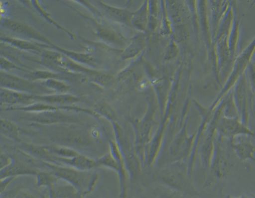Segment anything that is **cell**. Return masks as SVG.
<instances>
[{"label":"cell","instance_id":"obj_1","mask_svg":"<svg viewBox=\"0 0 255 198\" xmlns=\"http://www.w3.org/2000/svg\"><path fill=\"white\" fill-rule=\"evenodd\" d=\"M184 164L178 163L161 167L153 174V179L184 197L199 198L201 193L193 185L188 171L184 170Z\"/></svg>","mask_w":255,"mask_h":198},{"label":"cell","instance_id":"obj_2","mask_svg":"<svg viewBox=\"0 0 255 198\" xmlns=\"http://www.w3.org/2000/svg\"><path fill=\"white\" fill-rule=\"evenodd\" d=\"M41 162L59 179L78 189L84 197L93 192L100 180V174L95 170L80 171L70 167Z\"/></svg>","mask_w":255,"mask_h":198},{"label":"cell","instance_id":"obj_3","mask_svg":"<svg viewBox=\"0 0 255 198\" xmlns=\"http://www.w3.org/2000/svg\"><path fill=\"white\" fill-rule=\"evenodd\" d=\"M255 51V37L253 41L251 42L249 45L243 50V52L239 55L236 59L233 66L232 74L228 79L227 82L224 85L221 93L219 94L218 97L215 99L214 102L207 111H204V113L208 116L212 115V114L216 109L217 105L219 104L220 101L223 100L224 97L227 96L230 90L235 87L239 79L246 74L250 64L252 63V58L254 56Z\"/></svg>","mask_w":255,"mask_h":198},{"label":"cell","instance_id":"obj_4","mask_svg":"<svg viewBox=\"0 0 255 198\" xmlns=\"http://www.w3.org/2000/svg\"><path fill=\"white\" fill-rule=\"evenodd\" d=\"M109 144L111 151L96 159L98 168L105 167L118 173L120 187V198H128L129 178L124 158L117 142L109 140Z\"/></svg>","mask_w":255,"mask_h":198},{"label":"cell","instance_id":"obj_5","mask_svg":"<svg viewBox=\"0 0 255 198\" xmlns=\"http://www.w3.org/2000/svg\"><path fill=\"white\" fill-rule=\"evenodd\" d=\"M117 144L124 158L129 180L133 184H137L141 181L143 164L137 151L135 145H133L130 139L118 125H116Z\"/></svg>","mask_w":255,"mask_h":198},{"label":"cell","instance_id":"obj_6","mask_svg":"<svg viewBox=\"0 0 255 198\" xmlns=\"http://www.w3.org/2000/svg\"><path fill=\"white\" fill-rule=\"evenodd\" d=\"M223 142V138L216 136L214 153L209 169L210 178L219 181L227 178L236 166L230 141L226 146Z\"/></svg>","mask_w":255,"mask_h":198},{"label":"cell","instance_id":"obj_7","mask_svg":"<svg viewBox=\"0 0 255 198\" xmlns=\"http://www.w3.org/2000/svg\"><path fill=\"white\" fill-rule=\"evenodd\" d=\"M196 133L190 135L188 132V124H184L181 131L177 134L171 142L168 148L166 165L188 163L191 152L194 146Z\"/></svg>","mask_w":255,"mask_h":198},{"label":"cell","instance_id":"obj_8","mask_svg":"<svg viewBox=\"0 0 255 198\" xmlns=\"http://www.w3.org/2000/svg\"><path fill=\"white\" fill-rule=\"evenodd\" d=\"M216 110V131L220 138L231 142L240 136L255 138V131L244 124L239 117L230 118L222 115L221 105L217 106Z\"/></svg>","mask_w":255,"mask_h":198},{"label":"cell","instance_id":"obj_9","mask_svg":"<svg viewBox=\"0 0 255 198\" xmlns=\"http://www.w3.org/2000/svg\"><path fill=\"white\" fill-rule=\"evenodd\" d=\"M234 100L240 120L248 125L253 110L254 94L251 89L246 74H244L235 84Z\"/></svg>","mask_w":255,"mask_h":198},{"label":"cell","instance_id":"obj_10","mask_svg":"<svg viewBox=\"0 0 255 198\" xmlns=\"http://www.w3.org/2000/svg\"><path fill=\"white\" fill-rule=\"evenodd\" d=\"M157 111L153 100L149 101L148 113L144 119L138 122L136 126L135 145L138 157L144 164L145 150L151 140V134L156 124L155 114Z\"/></svg>","mask_w":255,"mask_h":198},{"label":"cell","instance_id":"obj_11","mask_svg":"<svg viewBox=\"0 0 255 198\" xmlns=\"http://www.w3.org/2000/svg\"><path fill=\"white\" fill-rule=\"evenodd\" d=\"M50 138L61 146L71 147L76 150L77 149H89L95 144L92 136L82 129L59 131Z\"/></svg>","mask_w":255,"mask_h":198},{"label":"cell","instance_id":"obj_12","mask_svg":"<svg viewBox=\"0 0 255 198\" xmlns=\"http://www.w3.org/2000/svg\"><path fill=\"white\" fill-rule=\"evenodd\" d=\"M217 113H215L210 125H208L207 129L202 136L199 149H198L197 156L199 155L202 167L206 171L210 169L211 162L214 153L215 140H216V120Z\"/></svg>","mask_w":255,"mask_h":198},{"label":"cell","instance_id":"obj_13","mask_svg":"<svg viewBox=\"0 0 255 198\" xmlns=\"http://www.w3.org/2000/svg\"><path fill=\"white\" fill-rule=\"evenodd\" d=\"M28 160L24 162L14 157V161L9 167L0 170V178L1 180L7 177H17L19 176H35L40 171L37 163L38 160Z\"/></svg>","mask_w":255,"mask_h":198},{"label":"cell","instance_id":"obj_14","mask_svg":"<svg viewBox=\"0 0 255 198\" xmlns=\"http://www.w3.org/2000/svg\"><path fill=\"white\" fill-rule=\"evenodd\" d=\"M57 164L72 167L80 171H92L98 168L96 159L80 154L76 157L65 158L54 155Z\"/></svg>","mask_w":255,"mask_h":198},{"label":"cell","instance_id":"obj_15","mask_svg":"<svg viewBox=\"0 0 255 198\" xmlns=\"http://www.w3.org/2000/svg\"><path fill=\"white\" fill-rule=\"evenodd\" d=\"M1 85L11 89L30 92H37L39 87L35 84L12 75L1 72Z\"/></svg>","mask_w":255,"mask_h":198},{"label":"cell","instance_id":"obj_16","mask_svg":"<svg viewBox=\"0 0 255 198\" xmlns=\"http://www.w3.org/2000/svg\"><path fill=\"white\" fill-rule=\"evenodd\" d=\"M22 151L25 152L28 156L39 161L57 164L54 155L48 151L47 146H39V145L22 143L21 145Z\"/></svg>","mask_w":255,"mask_h":198},{"label":"cell","instance_id":"obj_17","mask_svg":"<svg viewBox=\"0 0 255 198\" xmlns=\"http://www.w3.org/2000/svg\"><path fill=\"white\" fill-rule=\"evenodd\" d=\"M148 41V35L146 33L140 32L136 34L131 39L130 43L122 55L123 60L135 58L142 50L145 49Z\"/></svg>","mask_w":255,"mask_h":198},{"label":"cell","instance_id":"obj_18","mask_svg":"<svg viewBox=\"0 0 255 198\" xmlns=\"http://www.w3.org/2000/svg\"><path fill=\"white\" fill-rule=\"evenodd\" d=\"M49 198H84V195L70 184H59V182L48 188Z\"/></svg>","mask_w":255,"mask_h":198},{"label":"cell","instance_id":"obj_19","mask_svg":"<svg viewBox=\"0 0 255 198\" xmlns=\"http://www.w3.org/2000/svg\"><path fill=\"white\" fill-rule=\"evenodd\" d=\"M230 141V140H229ZM230 146L235 156L241 161L246 162L248 160H255V146L250 141H240L235 142V141L231 142Z\"/></svg>","mask_w":255,"mask_h":198},{"label":"cell","instance_id":"obj_20","mask_svg":"<svg viewBox=\"0 0 255 198\" xmlns=\"http://www.w3.org/2000/svg\"><path fill=\"white\" fill-rule=\"evenodd\" d=\"M149 1H145L139 9L133 13L131 26L141 32H148Z\"/></svg>","mask_w":255,"mask_h":198},{"label":"cell","instance_id":"obj_21","mask_svg":"<svg viewBox=\"0 0 255 198\" xmlns=\"http://www.w3.org/2000/svg\"><path fill=\"white\" fill-rule=\"evenodd\" d=\"M2 25L8 28L9 30H13V31L21 33V34H24L26 36L37 39V40H41L50 43V41L47 39L41 36L36 30L33 29L32 28H30V26L19 23V22L10 20V19H5V20L2 21Z\"/></svg>","mask_w":255,"mask_h":198},{"label":"cell","instance_id":"obj_22","mask_svg":"<svg viewBox=\"0 0 255 198\" xmlns=\"http://www.w3.org/2000/svg\"><path fill=\"white\" fill-rule=\"evenodd\" d=\"M34 96L21 94L8 90H1V101L3 104H15L19 103H29L35 100Z\"/></svg>","mask_w":255,"mask_h":198},{"label":"cell","instance_id":"obj_23","mask_svg":"<svg viewBox=\"0 0 255 198\" xmlns=\"http://www.w3.org/2000/svg\"><path fill=\"white\" fill-rule=\"evenodd\" d=\"M100 3L104 8L105 12L107 13L108 16L120 23L131 26V18H132L133 12L126 9H122V8L107 5L102 2H101Z\"/></svg>","mask_w":255,"mask_h":198},{"label":"cell","instance_id":"obj_24","mask_svg":"<svg viewBox=\"0 0 255 198\" xmlns=\"http://www.w3.org/2000/svg\"><path fill=\"white\" fill-rule=\"evenodd\" d=\"M97 35L103 40L110 42V43L125 44L126 40L124 37L119 34L115 30L109 26L105 25H98L96 26Z\"/></svg>","mask_w":255,"mask_h":198},{"label":"cell","instance_id":"obj_25","mask_svg":"<svg viewBox=\"0 0 255 198\" xmlns=\"http://www.w3.org/2000/svg\"><path fill=\"white\" fill-rule=\"evenodd\" d=\"M59 180L60 179L51 171L48 172V171H40L36 176V185L39 188L45 187L48 189L50 188V187L58 183Z\"/></svg>","mask_w":255,"mask_h":198},{"label":"cell","instance_id":"obj_26","mask_svg":"<svg viewBox=\"0 0 255 198\" xmlns=\"http://www.w3.org/2000/svg\"><path fill=\"white\" fill-rule=\"evenodd\" d=\"M35 100L45 101V102L54 103V104H71L78 102L80 99L70 95H60V96H51L45 97H34Z\"/></svg>","mask_w":255,"mask_h":198},{"label":"cell","instance_id":"obj_27","mask_svg":"<svg viewBox=\"0 0 255 198\" xmlns=\"http://www.w3.org/2000/svg\"><path fill=\"white\" fill-rule=\"evenodd\" d=\"M157 1H149L148 31L153 32L159 25V4Z\"/></svg>","mask_w":255,"mask_h":198},{"label":"cell","instance_id":"obj_28","mask_svg":"<svg viewBox=\"0 0 255 198\" xmlns=\"http://www.w3.org/2000/svg\"><path fill=\"white\" fill-rule=\"evenodd\" d=\"M47 147L50 153L56 157L71 158L76 157L81 154L80 151L71 148V147L59 146H47Z\"/></svg>","mask_w":255,"mask_h":198},{"label":"cell","instance_id":"obj_29","mask_svg":"<svg viewBox=\"0 0 255 198\" xmlns=\"http://www.w3.org/2000/svg\"><path fill=\"white\" fill-rule=\"evenodd\" d=\"M1 134L11 139L21 141L18 127L9 120H1Z\"/></svg>","mask_w":255,"mask_h":198},{"label":"cell","instance_id":"obj_30","mask_svg":"<svg viewBox=\"0 0 255 198\" xmlns=\"http://www.w3.org/2000/svg\"><path fill=\"white\" fill-rule=\"evenodd\" d=\"M161 4V21H160V33L163 36L173 34L172 25L167 10L166 1H162Z\"/></svg>","mask_w":255,"mask_h":198},{"label":"cell","instance_id":"obj_31","mask_svg":"<svg viewBox=\"0 0 255 198\" xmlns=\"http://www.w3.org/2000/svg\"><path fill=\"white\" fill-rule=\"evenodd\" d=\"M3 41L7 42V43H9L12 44V45L15 46L19 48H21V49L24 50H35V51H40V48L37 47L34 44L30 43V42L20 40V39H17L14 38H11V37H3Z\"/></svg>","mask_w":255,"mask_h":198},{"label":"cell","instance_id":"obj_32","mask_svg":"<svg viewBox=\"0 0 255 198\" xmlns=\"http://www.w3.org/2000/svg\"><path fill=\"white\" fill-rule=\"evenodd\" d=\"M177 43V41L172 39L167 46L164 51V59L165 61L173 60L179 56V47Z\"/></svg>","mask_w":255,"mask_h":198},{"label":"cell","instance_id":"obj_33","mask_svg":"<svg viewBox=\"0 0 255 198\" xmlns=\"http://www.w3.org/2000/svg\"><path fill=\"white\" fill-rule=\"evenodd\" d=\"M61 52L65 53L66 55L69 56L72 59H75L76 61H80L81 63L89 64V65H93L94 63V59L91 56L88 54H80V53L72 52L67 51L58 48Z\"/></svg>","mask_w":255,"mask_h":198},{"label":"cell","instance_id":"obj_34","mask_svg":"<svg viewBox=\"0 0 255 198\" xmlns=\"http://www.w3.org/2000/svg\"><path fill=\"white\" fill-rule=\"evenodd\" d=\"M13 198H47L43 194L32 190H17L15 189Z\"/></svg>","mask_w":255,"mask_h":198},{"label":"cell","instance_id":"obj_35","mask_svg":"<svg viewBox=\"0 0 255 198\" xmlns=\"http://www.w3.org/2000/svg\"><path fill=\"white\" fill-rule=\"evenodd\" d=\"M34 120L37 122H43V123H56L59 122H62V121L66 120L65 118L63 116L56 115L55 114L52 113H45L43 115L36 116L34 118Z\"/></svg>","mask_w":255,"mask_h":198},{"label":"cell","instance_id":"obj_36","mask_svg":"<svg viewBox=\"0 0 255 198\" xmlns=\"http://www.w3.org/2000/svg\"><path fill=\"white\" fill-rule=\"evenodd\" d=\"M45 84L47 87L56 90L57 91L61 92V93L67 92L70 89L69 86L55 79H48V80L45 81Z\"/></svg>","mask_w":255,"mask_h":198},{"label":"cell","instance_id":"obj_37","mask_svg":"<svg viewBox=\"0 0 255 198\" xmlns=\"http://www.w3.org/2000/svg\"><path fill=\"white\" fill-rule=\"evenodd\" d=\"M248 82H249L251 89H252L254 96L255 95V65L252 62L250 64L246 72Z\"/></svg>","mask_w":255,"mask_h":198},{"label":"cell","instance_id":"obj_38","mask_svg":"<svg viewBox=\"0 0 255 198\" xmlns=\"http://www.w3.org/2000/svg\"><path fill=\"white\" fill-rule=\"evenodd\" d=\"M94 81L103 86L111 85L114 81L113 76L105 73H97L94 76Z\"/></svg>","mask_w":255,"mask_h":198},{"label":"cell","instance_id":"obj_39","mask_svg":"<svg viewBox=\"0 0 255 198\" xmlns=\"http://www.w3.org/2000/svg\"><path fill=\"white\" fill-rule=\"evenodd\" d=\"M30 77L32 78L35 79H61L62 78V76L59 74H55L50 73V72H42V71H37L32 72L30 74Z\"/></svg>","mask_w":255,"mask_h":198},{"label":"cell","instance_id":"obj_40","mask_svg":"<svg viewBox=\"0 0 255 198\" xmlns=\"http://www.w3.org/2000/svg\"><path fill=\"white\" fill-rule=\"evenodd\" d=\"M155 195L160 198H188L175 192H168L159 188L155 189Z\"/></svg>","mask_w":255,"mask_h":198},{"label":"cell","instance_id":"obj_41","mask_svg":"<svg viewBox=\"0 0 255 198\" xmlns=\"http://www.w3.org/2000/svg\"><path fill=\"white\" fill-rule=\"evenodd\" d=\"M19 109L27 110V111H54L56 108L52 105H45L42 104L30 105L29 107H23V108H19Z\"/></svg>","mask_w":255,"mask_h":198},{"label":"cell","instance_id":"obj_42","mask_svg":"<svg viewBox=\"0 0 255 198\" xmlns=\"http://www.w3.org/2000/svg\"><path fill=\"white\" fill-rule=\"evenodd\" d=\"M14 161V157L7 155L5 153H1V157H0V170L9 167Z\"/></svg>","mask_w":255,"mask_h":198},{"label":"cell","instance_id":"obj_43","mask_svg":"<svg viewBox=\"0 0 255 198\" xmlns=\"http://www.w3.org/2000/svg\"><path fill=\"white\" fill-rule=\"evenodd\" d=\"M1 67L3 69L10 70L12 69H17L24 70L23 68L17 67L15 64L11 62V61L7 60L5 58H1Z\"/></svg>","mask_w":255,"mask_h":198},{"label":"cell","instance_id":"obj_44","mask_svg":"<svg viewBox=\"0 0 255 198\" xmlns=\"http://www.w3.org/2000/svg\"><path fill=\"white\" fill-rule=\"evenodd\" d=\"M16 177H7L1 180L0 181V193L1 194L5 193L6 191L8 186L12 183Z\"/></svg>","mask_w":255,"mask_h":198},{"label":"cell","instance_id":"obj_45","mask_svg":"<svg viewBox=\"0 0 255 198\" xmlns=\"http://www.w3.org/2000/svg\"><path fill=\"white\" fill-rule=\"evenodd\" d=\"M227 198H255V196L250 195V194H244L239 197H235L232 195H228Z\"/></svg>","mask_w":255,"mask_h":198},{"label":"cell","instance_id":"obj_46","mask_svg":"<svg viewBox=\"0 0 255 198\" xmlns=\"http://www.w3.org/2000/svg\"><path fill=\"white\" fill-rule=\"evenodd\" d=\"M252 62L255 65V51L254 52V56H253Z\"/></svg>","mask_w":255,"mask_h":198}]
</instances>
